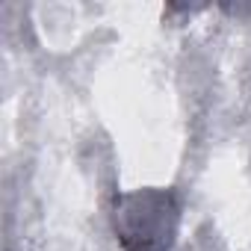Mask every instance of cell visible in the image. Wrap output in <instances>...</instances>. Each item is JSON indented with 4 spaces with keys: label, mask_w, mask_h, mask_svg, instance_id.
<instances>
[{
    "label": "cell",
    "mask_w": 251,
    "mask_h": 251,
    "mask_svg": "<svg viewBox=\"0 0 251 251\" xmlns=\"http://www.w3.org/2000/svg\"><path fill=\"white\" fill-rule=\"evenodd\" d=\"M112 230L124 251H172L180 230V201L160 186L118 192L112 198Z\"/></svg>",
    "instance_id": "1"
}]
</instances>
